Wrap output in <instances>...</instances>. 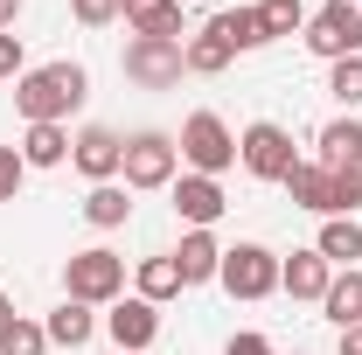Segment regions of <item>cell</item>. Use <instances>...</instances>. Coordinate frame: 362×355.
Instances as JSON below:
<instances>
[{
    "mask_svg": "<svg viewBox=\"0 0 362 355\" xmlns=\"http://www.w3.org/2000/svg\"><path fill=\"white\" fill-rule=\"evenodd\" d=\"M84 91H90V70L84 63H42V70H28L21 84H14V112L28 119V126H63L77 105H84Z\"/></svg>",
    "mask_w": 362,
    "mask_h": 355,
    "instance_id": "6da1fadb",
    "label": "cell"
},
{
    "mask_svg": "<svg viewBox=\"0 0 362 355\" xmlns=\"http://www.w3.org/2000/svg\"><path fill=\"white\" fill-rule=\"evenodd\" d=\"M63 293L84 300V307H112V300H126V258L105 251V244L70 251V265H63Z\"/></svg>",
    "mask_w": 362,
    "mask_h": 355,
    "instance_id": "7a4b0ae2",
    "label": "cell"
},
{
    "mask_svg": "<svg viewBox=\"0 0 362 355\" xmlns=\"http://www.w3.org/2000/svg\"><path fill=\"white\" fill-rule=\"evenodd\" d=\"M181 161H188V175H223V168H237V133H230L223 119H216V112H188V119H181Z\"/></svg>",
    "mask_w": 362,
    "mask_h": 355,
    "instance_id": "3957f363",
    "label": "cell"
},
{
    "mask_svg": "<svg viewBox=\"0 0 362 355\" xmlns=\"http://www.w3.org/2000/svg\"><path fill=\"white\" fill-rule=\"evenodd\" d=\"M237 161H244V175L251 181H286L300 168V153H293V133L279 126V119H258V126H244L237 139Z\"/></svg>",
    "mask_w": 362,
    "mask_h": 355,
    "instance_id": "277c9868",
    "label": "cell"
},
{
    "mask_svg": "<svg viewBox=\"0 0 362 355\" xmlns=\"http://www.w3.org/2000/svg\"><path fill=\"white\" fill-rule=\"evenodd\" d=\"M216 286H223L230 300H272L279 293V251H265V244H230Z\"/></svg>",
    "mask_w": 362,
    "mask_h": 355,
    "instance_id": "5b68a950",
    "label": "cell"
},
{
    "mask_svg": "<svg viewBox=\"0 0 362 355\" xmlns=\"http://www.w3.org/2000/svg\"><path fill=\"white\" fill-rule=\"evenodd\" d=\"M307 49L320 63H341V56H362V7L356 0H327L307 14Z\"/></svg>",
    "mask_w": 362,
    "mask_h": 355,
    "instance_id": "8992f818",
    "label": "cell"
},
{
    "mask_svg": "<svg viewBox=\"0 0 362 355\" xmlns=\"http://www.w3.org/2000/svg\"><path fill=\"white\" fill-rule=\"evenodd\" d=\"M119 70H126L139 91H175L181 77H188V56H181V42L133 35V42H126V56H119Z\"/></svg>",
    "mask_w": 362,
    "mask_h": 355,
    "instance_id": "52a82bcc",
    "label": "cell"
},
{
    "mask_svg": "<svg viewBox=\"0 0 362 355\" xmlns=\"http://www.w3.org/2000/svg\"><path fill=\"white\" fill-rule=\"evenodd\" d=\"M175 161H181V146L146 126V133L126 139V168L119 175H126V188H175Z\"/></svg>",
    "mask_w": 362,
    "mask_h": 355,
    "instance_id": "ba28073f",
    "label": "cell"
},
{
    "mask_svg": "<svg viewBox=\"0 0 362 355\" xmlns=\"http://www.w3.org/2000/svg\"><path fill=\"white\" fill-rule=\"evenodd\" d=\"M105 334L119 342V355H139V349H153L160 342V307L153 300H112V313H105Z\"/></svg>",
    "mask_w": 362,
    "mask_h": 355,
    "instance_id": "9c48e42d",
    "label": "cell"
},
{
    "mask_svg": "<svg viewBox=\"0 0 362 355\" xmlns=\"http://www.w3.org/2000/svg\"><path fill=\"white\" fill-rule=\"evenodd\" d=\"M70 161H77V175H90V188H98V181H119L126 139L112 133V126H84V133L70 139Z\"/></svg>",
    "mask_w": 362,
    "mask_h": 355,
    "instance_id": "30bf717a",
    "label": "cell"
},
{
    "mask_svg": "<svg viewBox=\"0 0 362 355\" xmlns=\"http://www.w3.org/2000/svg\"><path fill=\"white\" fill-rule=\"evenodd\" d=\"M223 209H230V202H223V181H209V175H175V216L188 223V230H209Z\"/></svg>",
    "mask_w": 362,
    "mask_h": 355,
    "instance_id": "8fae6325",
    "label": "cell"
},
{
    "mask_svg": "<svg viewBox=\"0 0 362 355\" xmlns=\"http://www.w3.org/2000/svg\"><path fill=\"white\" fill-rule=\"evenodd\" d=\"M334 286V265L320 258L314 244L307 251H293V258H279V293H293V300H314L320 307V293Z\"/></svg>",
    "mask_w": 362,
    "mask_h": 355,
    "instance_id": "7c38bea8",
    "label": "cell"
},
{
    "mask_svg": "<svg viewBox=\"0 0 362 355\" xmlns=\"http://www.w3.org/2000/svg\"><path fill=\"white\" fill-rule=\"evenodd\" d=\"M286 195H293V209H314V216H334V168H320V161H300L293 175L279 181Z\"/></svg>",
    "mask_w": 362,
    "mask_h": 355,
    "instance_id": "4fadbf2b",
    "label": "cell"
},
{
    "mask_svg": "<svg viewBox=\"0 0 362 355\" xmlns=\"http://www.w3.org/2000/svg\"><path fill=\"white\" fill-rule=\"evenodd\" d=\"M175 265H181V286H209V279L223 272V244H216L209 230H181Z\"/></svg>",
    "mask_w": 362,
    "mask_h": 355,
    "instance_id": "5bb4252c",
    "label": "cell"
},
{
    "mask_svg": "<svg viewBox=\"0 0 362 355\" xmlns=\"http://www.w3.org/2000/svg\"><path fill=\"white\" fill-rule=\"evenodd\" d=\"M119 14L133 21V35H160V42H181V0H119Z\"/></svg>",
    "mask_w": 362,
    "mask_h": 355,
    "instance_id": "9a60e30c",
    "label": "cell"
},
{
    "mask_svg": "<svg viewBox=\"0 0 362 355\" xmlns=\"http://www.w3.org/2000/svg\"><path fill=\"white\" fill-rule=\"evenodd\" d=\"M314 251H320L334 272L362 265V223H356V216H327V223H320V237H314Z\"/></svg>",
    "mask_w": 362,
    "mask_h": 355,
    "instance_id": "2e32d148",
    "label": "cell"
},
{
    "mask_svg": "<svg viewBox=\"0 0 362 355\" xmlns=\"http://www.w3.org/2000/svg\"><path fill=\"white\" fill-rule=\"evenodd\" d=\"M320 313L334 320V334H341V327H362V265L334 272V286L320 293Z\"/></svg>",
    "mask_w": 362,
    "mask_h": 355,
    "instance_id": "e0dca14e",
    "label": "cell"
},
{
    "mask_svg": "<svg viewBox=\"0 0 362 355\" xmlns=\"http://www.w3.org/2000/svg\"><path fill=\"white\" fill-rule=\"evenodd\" d=\"M202 28H209V35H216L230 56H244V49H265V28H258V14H251V7H223V14H209Z\"/></svg>",
    "mask_w": 362,
    "mask_h": 355,
    "instance_id": "ac0fdd59",
    "label": "cell"
},
{
    "mask_svg": "<svg viewBox=\"0 0 362 355\" xmlns=\"http://www.w3.org/2000/svg\"><path fill=\"white\" fill-rule=\"evenodd\" d=\"M314 146H320V168H334V175L341 168H362V126L356 119H327Z\"/></svg>",
    "mask_w": 362,
    "mask_h": 355,
    "instance_id": "d6986e66",
    "label": "cell"
},
{
    "mask_svg": "<svg viewBox=\"0 0 362 355\" xmlns=\"http://www.w3.org/2000/svg\"><path fill=\"white\" fill-rule=\"evenodd\" d=\"M42 327H49V349H84L90 334H98V313H90L84 300H63Z\"/></svg>",
    "mask_w": 362,
    "mask_h": 355,
    "instance_id": "ffe728a7",
    "label": "cell"
},
{
    "mask_svg": "<svg viewBox=\"0 0 362 355\" xmlns=\"http://www.w3.org/2000/svg\"><path fill=\"white\" fill-rule=\"evenodd\" d=\"M126 195H133L126 181H98V188L84 195V223H98V230H119V223L133 216V202H126Z\"/></svg>",
    "mask_w": 362,
    "mask_h": 355,
    "instance_id": "44dd1931",
    "label": "cell"
},
{
    "mask_svg": "<svg viewBox=\"0 0 362 355\" xmlns=\"http://www.w3.org/2000/svg\"><path fill=\"white\" fill-rule=\"evenodd\" d=\"M21 161H28V168H63V161H70V133H63V126H28V133H21Z\"/></svg>",
    "mask_w": 362,
    "mask_h": 355,
    "instance_id": "7402d4cb",
    "label": "cell"
},
{
    "mask_svg": "<svg viewBox=\"0 0 362 355\" xmlns=\"http://www.w3.org/2000/svg\"><path fill=\"white\" fill-rule=\"evenodd\" d=\"M49 349V327L28 320V313H7L0 320V355H42Z\"/></svg>",
    "mask_w": 362,
    "mask_h": 355,
    "instance_id": "603a6c76",
    "label": "cell"
},
{
    "mask_svg": "<svg viewBox=\"0 0 362 355\" xmlns=\"http://www.w3.org/2000/svg\"><path fill=\"white\" fill-rule=\"evenodd\" d=\"M175 293H181L175 251H168V258H139V300H153V307H160V300H175Z\"/></svg>",
    "mask_w": 362,
    "mask_h": 355,
    "instance_id": "cb8c5ba5",
    "label": "cell"
},
{
    "mask_svg": "<svg viewBox=\"0 0 362 355\" xmlns=\"http://www.w3.org/2000/svg\"><path fill=\"white\" fill-rule=\"evenodd\" d=\"M251 14H258L265 42H279V35H293V28H307V0H258Z\"/></svg>",
    "mask_w": 362,
    "mask_h": 355,
    "instance_id": "d4e9b609",
    "label": "cell"
},
{
    "mask_svg": "<svg viewBox=\"0 0 362 355\" xmlns=\"http://www.w3.org/2000/svg\"><path fill=\"white\" fill-rule=\"evenodd\" d=\"M181 56H188V77H216V70H230V49L209 35V28H195L188 42H181Z\"/></svg>",
    "mask_w": 362,
    "mask_h": 355,
    "instance_id": "484cf974",
    "label": "cell"
},
{
    "mask_svg": "<svg viewBox=\"0 0 362 355\" xmlns=\"http://www.w3.org/2000/svg\"><path fill=\"white\" fill-rule=\"evenodd\" d=\"M327 91H334L341 112H356V105H362V56H341V63L327 70Z\"/></svg>",
    "mask_w": 362,
    "mask_h": 355,
    "instance_id": "4316f807",
    "label": "cell"
},
{
    "mask_svg": "<svg viewBox=\"0 0 362 355\" xmlns=\"http://www.w3.org/2000/svg\"><path fill=\"white\" fill-rule=\"evenodd\" d=\"M21 181H28L21 146H0V202H14V195H21Z\"/></svg>",
    "mask_w": 362,
    "mask_h": 355,
    "instance_id": "83f0119b",
    "label": "cell"
},
{
    "mask_svg": "<svg viewBox=\"0 0 362 355\" xmlns=\"http://www.w3.org/2000/svg\"><path fill=\"white\" fill-rule=\"evenodd\" d=\"M362 209V168H341L334 175V216H356Z\"/></svg>",
    "mask_w": 362,
    "mask_h": 355,
    "instance_id": "f1b7e54d",
    "label": "cell"
},
{
    "mask_svg": "<svg viewBox=\"0 0 362 355\" xmlns=\"http://www.w3.org/2000/svg\"><path fill=\"white\" fill-rule=\"evenodd\" d=\"M0 77H14V84L28 77V49H21V35H14V28H0Z\"/></svg>",
    "mask_w": 362,
    "mask_h": 355,
    "instance_id": "f546056e",
    "label": "cell"
},
{
    "mask_svg": "<svg viewBox=\"0 0 362 355\" xmlns=\"http://www.w3.org/2000/svg\"><path fill=\"white\" fill-rule=\"evenodd\" d=\"M70 14H77L84 28H112V21H119V0H70Z\"/></svg>",
    "mask_w": 362,
    "mask_h": 355,
    "instance_id": "4dcf8cb0",
    "label": "cell"
},
{
    "mask_svg": "<svg viewBox=\"0 0 362 355\" xmlns=\"http://www.w3.org/2000/svg\"><path fill=\"white\" fill-rule=\"evenodd\" d=\"M223 355H272V342L258 334V327H244V334H230V349Z\"/></svg>",
    "mask_w": 362,
    "mask_h": 355,
    "instance_id": "1f68e13d",
    "label": "cell"
},
{
    "mask_svg": "<svg viewBox=\"0 0 362 355\" xmlns=\"http://www.w3.org/2000/svg\"><path fill=\"white\" fill-rule=\"evenodd\" d=\"M341 355H362V327H341Z\"/></svg>",
    "mask_w": 362,
    "mask_h": 355,
    "instance_id": "d6a6232c",
    "label": "cell"
},
{
    "mask_svg": "<svg viewBox=\"0 0 362 355\" xmlns=\"http://www.w3.org/2000/svg\"><path fill=\"white\" fill-rule=\"evenodd\" d=\"M21 21V0H0V28H14Z\"/></svg>",
    "mask_w": 362,
    "mask_h": 355,
    "instance_id": "836d02e7",
    "label": "cell"
},
{
    "mask_svg": "<svg viewBox=\"0 0 362 355\" xmlns=\"http://www.w3.org/2000/svg\"><path fill=\"white\" fill-rule=\"evenodd\" d=\"M7 313H14V307H7V293H0V320H7Z\"/></svg>",
    "mask_w": 362,
    "mask_h": 355,
    "instance_id": "e575fe53",
    "label": "cell"
}]
</instances>
